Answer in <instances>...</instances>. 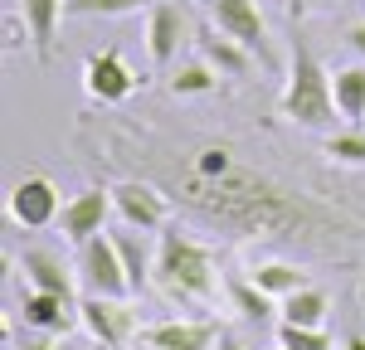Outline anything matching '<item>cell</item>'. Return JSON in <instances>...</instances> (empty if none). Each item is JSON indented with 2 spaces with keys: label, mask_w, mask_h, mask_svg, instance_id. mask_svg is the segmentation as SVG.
<instances>
[{
  "label": "cell",
  "mask_w": 365,
  "mask_h": 350,
  "mask_svg": "<svg viewBox=\"0 0 365 350\" xmlns=\"http://www.w3.org/2000/svg\"><path fill=\"white\" fill-rule=\"evenodd\" d=\"M292 5H302V10H317V5H331V0H292Z\"/></svg>",
  "instance_id": "4316f807"
},
{
  "label": "cell",
  "mask_w": 365,
  "mask_h": 350,
  "mask_svg": "<svg viewBox=\"0 0 365 350\" xmlns=\"http://www.w3.org/2000/svg\"><path fill=\"white\" fill-rule=\"evenodd\" d=\"M215 350H249V346H244V341H234V336H220V346H215Z\"/></svg>",
  "instance_id": "484cf974"
},
{
  "label": "cell",
  "mask_w": 365,
  "mask_h": 350,
  "mask_svg": "<svg viewBox=\"0 0 365 350\" xmlns=\"http://www.w3.org/2000/svg\"><path fill=\"white\" fill-rule=\"evenodd\" d=\"M205 15H210V25L225 29L229 39H239L244 49L268 63V25H263V15H258V5L253 0H205Z\"/></svg>",
  "instance_id": "8992f818"
},
{
  "label": "cell",
  "mask_w": 365,
  "mask_h": 350,
  "mask_svg": "<svg viewBox=\"0 0 365 350\" xmlns=\"http://www.w3.org/2000/svg\"><path fill=\"white\" fill-rule=\"evenodd\" d=\"M331 88H336V107L346 122H365V68H336L331 73Z\"/></svg>",
  "instance_id": "ac0fdd59"
},
{
  "label": "cell",
  "mask_w": 365,
  "mask_h": 350,
  "mask_svg": "<svg viewBox=\"0 0 365 350\" xmlns=\"http://www.w3.org/2000/svg\"><path fill=\"white\" fill-rule=\"evenodd\" d=\"M278 350H287V346H278Z\"/></svg>",
  "instance_id": "f546056e"
},
{
  "label": "cell",
  "mask_w": 365,
  "mask_h": 350,
  "mask_svg": "<svg viewBox=\"0 0 365 350\" xmlns=\"http://www.w3.org/2000/svg\"><path fill=\"white\" fill-rule=\"evenodd\" d=\"M58 15H63V0H20V20H25V34H29V44H34V58L39 63L54 58Z\"/></svg>",
  "instance_id": "2e32d148"
},
{
  "label": "cell",
  "mask_w": 365,
  "mask_h": 350,
  "mask_svg": "<svg viewBox=\"0 0 365 350\" xmlns=\"http://www.w3.org/2000/svg\"><path fill=\"white\" fill-rule=\"evenodd\" d=\"M327 307H331V302H327V292L322 287H297L292 292V297H282V321H297V326H322V321H327Z\"/></svg>",
  "instance_id": "44dd1931"
},
{
  "label": "cell",
  "mask_w": 365,
  "mask_h": 350,
  "mask_svg": "<svg viewBox=\"0 0 365 350\" xmlns=\"http://www.w3.org/2000/svg\"><path fill=\"white\" fill-rule=\"evenodd\" d=\"M253 282H258L263 292H273V297L282 302V297H292L297 287H307V272H302L297 262L273 258V262H258V267H253Z\"/></svg>",
  "instance_id": "ffe728a7"
},
{
  "label": "cell",
  "mask_w": 365,
  "mask_h": 350,
  "mask_svg": "<svg viewBox=\"0 0 365 350\" xmlns=\"http://www.w3.org/2000/svg\"><path fill=\"white\" fill-rule=\"evenodd\" d=\"M229 302H234V312L244 321H268L273 317V292H263L253 277H229Z\"/></svg>",
  "instance_id": "e0dca14e"
},
{
  "label": "cell",
  "mask_w": 365,
  "mask_h": 350,
  "mask_svg": "<svg viewBox=\"0 0 365 350\" xmlns=\"http://www.w3.org/2000/svg\"><path fill=\"white\" fill-rule=\"evenodd\" d=\"M113 214L122 224L146 229V233L166 229V200H161V190L146 185V180H122V185H113Z\"/></svg>",
  "instance_id": "9c48e42d"
},
{
  "label": "cell",
  "mask_w": 365,
  "mask_h": 350,
  "mask_svg": "<svg viewBox=\"0 0 365 350\" xmlns=\"http://www.w3.org/2000/svg\"><path fill=\"white\" fill-rule=\"evenodd\" d=\"M282 117L297 127H331L341 117L331 73L322 68V58L307 49V39H292V68H287V88H282Z\"/></svg>",
  "instance_id": "7a4b0ae2"
},
{
  "label": "cell",
  "mask_w": 365,
  "mask_h": 350,
  "mask_svg": "<svg viewBox=\"0 0 365 350\" xmlns=\"http://www.w3.org/2000/svg\"><path fill=\"white\" fill-rule=\"evenodd\" d=\"M278 346H287V350H331V341H327V331H322V326L282 321V326H278Z\"/></svg>",
  "instance_id": "603a6c76"
},
{
  "label": "cell",
  "mask_w": 365,
  "mask_h": 350,
  "mask_svg": "<svg viewBox=\"0 0 365 350\" xmlns=\"http://www.w3.org/2000/svg\"><path fill=\"white\" fill-rule=\"evenodd\" d=\"M146 0H63V15H73V20H93V15H137Z\"/></svg>",
  "instance_id": "7402d4cb"
},
{
  "label": "cell",
  "mask_w": 365,
  "mask_h": 350,
  "mask_svg": "<svg viewBox=\"0 0 365 350\" xmlns=\"http://www.w3.org/2000/svg\"><path fill=\"white\" fill-rule=\"evenodd\" d=\"M20 321H25L29 331H39V336H63V331L78 321V307H73V297L29 287L25 297H20Z\"/></svg>",
  "instance_id": "7c38bea8"
},
{
  "label": "cell",
  "mask_w": 365,
  "mask_h": 350,
  "mask_svg": "<svg viewBox=\"0 0 365 350\" xmlns=\"http://www.w3.org/2000/svg\"><path fill=\"white\" fill-rule=\"evenodd\" d=\"M220 78H225V73H220L210 58H190V63H180V68L170 73V92H175V97H200V92H215Z\"/></svg>",
  "instance_id": "d6986e66"
},
{
  "label": "cell",
  "mask_w": 365,
  "mask_h": 350,
  "mask_svg": "<svg viewBox=\"0 0 365 350\" xmlns=\"http://www.w3.org/2000/svg\"><path fill=\"white\" fill-rule=\"evenodd\" d=\"M346 44H351V49H356V54L365 58V20H356V25L346 29Z\"/></svg>",
  "instance_id": "d4e9b609"
},
{
  "label": "cell",
  "mask_w": 365,
  "mask_h": 350,
  "mask_svg": "<svg viewBox=\"0 0 365 350\" xmlns=\"http://www.w3.org/2000/svg\"><path fill=\"white\" fill-rule=\"evenodd\" d=\"M346 350H365V336H351V341H346Z\"/></svg>",
  "instance_id": "83f0119b"
},
{
  "label": "cell",
  "mask_w": 365,
  "mask_h": 350,
  "mask_svg": "<svg viewBox=\"0 0 365 350\" xmlns=\"http://www.w3.org/2000/svg\"><path fill=\"white\" fill-rule=\"evenodd\" d=\"M185 39H195L185 10H180L175 0H156L151 15H146V54H151V63H156V68H170Z\"/></svg>",
  "instance_id": "ba28073f"
},
{
  "label": "cell",
  "mask_w": 365,
  "mask_h": 350,
  "mask_svg": "<svg viewBox=\"0 0 365 350\" xmlns=\"http://www.w3.org/2000/svg\"><path fill=\"white\" fill-rule=\"evenodd\" d=\"M113 243L122 253V267L132 277V297L151 287V267H156V248L146 243V229H132V224H117L113 229Z\"/></svg>",
  "instance_id": "5bb4252c"
},
{
  "label": "cell",
  "mask_w": 365,
  "mask_h": 350,
  "mask_svg": "<svg viewBox=\"0 0 365 350\" xmlns=\"http://www.w3.org/2000/svg\"><path fill=\"white\" fill-rule=\"evenodd\" d=\"M137 73H132V63L122 58V49H93L83 58V88L93 102H103V107H117V102H127L132 92H137Z\"/></svg>",
  "instance_id": "5b68a950"
},
{
  "label": "cell",
  "mask_w": 365,
  "mask_h": 350,
  "mask_svg": "<svg viewBox=\"0 0 365 350\" xmlns=\"http://www.w3.org/2000/svg\"><path fill=\"white\" fill-rule=\"evenodd\" d=\"M73 272H78V287L93 292V297H132V277H127L122 253H117V243H113L108 229L93 233L88 243H78Z\"/></svg>",
  "instance_id": "3957f363"
},
{
  "label": "cell",
  "mask_w": 365,
  "mask_h": 350,
  "mask_svg": "<svg viewBox=\"0 0 365 350\" xmlns=\"http://www.w3.org/2000/svg\"><path fill=\"white\" fill-rule=\"evenodd\" d=\"M108 214H113V190H103V185H93L83 195H73V200L63 204V214H58L54 229L68 238V243H88L93 233L108 229Z\"/></svg>",
  "instance_id": "30bf717a"
},
{
  "label": "cell",
  "mask_w": 365,
  "mask_h": 350,
  "mask_svg": "<svg viewBox=\"0 0 365 350\" xmlns=\"http://www.w3.org/2000/svg\"><path fill=\"white\" fill-rule=\"evenodd\" d=\"M220 326L215 321H161V326H141L137 341L146 350H215L220 346Z\"/></svg>",
  "instance_id": "8fae6325"
},
{
  "label": "cell",
  "mask_w": 365,
  "mask_h": 350,
  "mask_svg": "<svg viewBox=\"0 0 365 350\" xmlns=\"http://www.w3.org/2000/svg\"><path fill=\"white\" fill-rule=\"evenodd\" d=\"M195 49H200V58H210L225 78H244L253 68V49H244L239 39H229L225 29H215V25L195 34Z\"/></svg>",
  "instance_id": "9a60e30c"
},
{
  "label": "cell",
  "mask_w": 365,
  "mask_h": 350,
  "mask_svg": "<svg viewBox=\"0 0 365 350\" xmlns=\"http://www.w3.org/2000/svg\"><path fill=\"white\" fill-rule=\"evenodd\" d=\"M25 350H58L54 341H39V346H25Z\"/></svg>",
  "instance_id": "f1b7e54d"
},
{
  "label": "cell",
  "mask_w": 365,
  "mask_h": 350,
  "mask_svg": "<svg viewBox=\"0 0 365 350\" xmlns=\"http://www.w3.org/2000/svg\"><path fill=\"white\" fill-rule=\"evenodd\" d=\"M5 209H10V219H15L20 229H49V224H58V214H63L58 190H54L49 175H25V180L10 190Z\"/></svg>",
  "instance_id": "52a82bcc"
},
{
  "label": "cell",
  "mask_w": 365,
  "mask_h": 350,
  "mask_svg": "<svg viewBox=\"0 0 365 350\" xmlns=\"http://www.w3.org/2000/svg\"><path fill=\"white\" fill-rule=\"evenodd\" d=\"M327 156L336 166H365V132H336V137H327Z\"/></svg>",
  "instance_id": "cb8c5ba5"
},
{
  "label": "cell",
  "mask_w": 365,
  "mask_h": 350,
  "mask_svg": "<svg viewBox=\"0 0 365 350\" xmlns=\"http://www.w3.org/2000/svg\"><path fill=\"white\" fill-rule=\"evenodd\" d=\"M151 287L166 297L170 307H210L220 297V262L215 253L190 238L180 224H166L156 233V267Z\"/></svg>",
  "instance_id": "6da1fadb"
},
{
  "label": "cell",
  "mask_w": 365,
  "mask_h": 350,
  "mask_svg": "<svg viewBox=\"0 0 365 350\" xmlns=\"http://www.w3.org/2000/svg\"><path fill=\"white\" fill-rule=\"evenodd\" d=\"M20 272H25L29 287L58 292V297H73V287H78V272H68L63 258L49 253V248H25V253H20Z\"/></svg>",
  "instance_id": "4fadbf2b"
},
{
  "label": "cell",
  "mask_w": 365,
  "mask_h": 350,
  "mask_svg": "<svg viewBox=\"0 0 365 350\" xmlns=\"http://www.w3.org/2000/svg\"><path fill=\"white\" fill-rule=\"evenodd\" d=\"M78 321L88 326L93 341H103V350H122L141 331V321L127 307V297H93L88 292L83 302H78Z\"/></svg>",
  "instance_id": "277c9868"
}]
</instances>
